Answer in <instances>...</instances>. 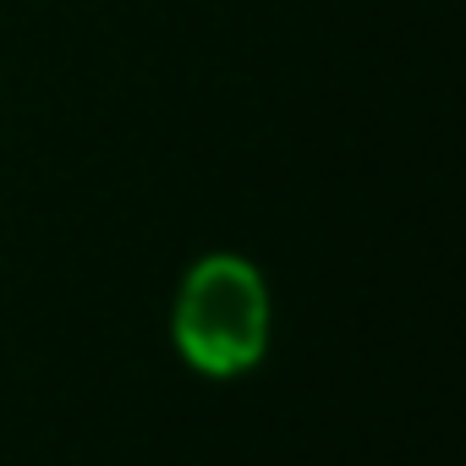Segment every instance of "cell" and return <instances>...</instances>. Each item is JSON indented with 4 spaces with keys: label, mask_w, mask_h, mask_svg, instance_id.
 <instances>
[{
    "label": "cell",
    "mask_w": 466,
    "mask_h": 466,
    "mask_svg": "<svg viewBox=\"0 0 466 466\" xmlns=\"http://www.w3.org/2000/svg\"><path fill=\"white\" fill-rule=\"evenodd\" d=\"M264 286L237 258H208L192 269L181 308H176V340L181 351L208 373H237L264 351Z\"/></svg>",
    "instance_id": "1"
}]
</instances>
